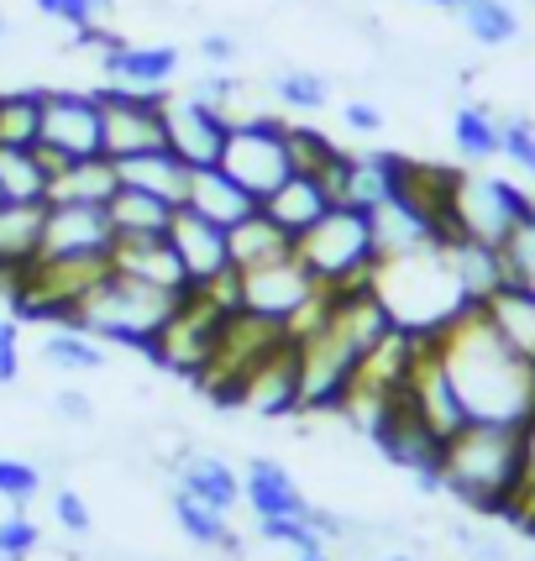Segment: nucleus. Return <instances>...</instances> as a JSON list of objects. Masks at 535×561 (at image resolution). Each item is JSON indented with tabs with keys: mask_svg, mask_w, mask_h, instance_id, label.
<instances>
[{
	"mask_svg": "<svg viewBox=\"0 0 535 561\" xmlns=\"http://www.w3.org/2000/svg\"><path fill=\"white\" fill-rule=\"evenodd\" d=\"M436 352H441V363H446V373H452L457 393H463L467 415L525 425V415L535 410V363H525L488 325L483 310H473L457 325H446L436 336Z\"/></svg>",
	"mask_w": 535,
	"mask_h": 561,
	"instance_id": "f257e3e1",
	"label": "nucleus"
},
{
	"mask_svg": "<svg viewBox=\"0 0 535 561\" xmlns=\"http://www.w3.org/2000/svg\"><path fill=\"white\" fill-rule=\"evenodd\" d=\"M441 489L467 510L510 519L520 493V425L514 420H467L441 451Z\"/></svg>",
	"mask_w": 535,
	"mask_h": 561,
	"instance_id": "f03ea898",
	"label": "nucleus"
},
{
	"mask_svg": "<svg viewBox=\"0 0 535 561\" xmlns=\"http://www.w3.org/2000/svg\"><path fill=\"white\" fill-rule=\"evenodd\" d=\"M190 294V289H184ZM184 294L152 289V284H137L126 273H105L95 289L79 299V316H73V331H90L105 346H132V352H152L158 331L169 325L173 305Z\"/></svg>",
	"mask_w": 535,
	"mask_h": 561,
	"instance_id": "7ed1b4c3",
	"label": "nucleus"
},
{
	"mask_svg": "<svg viewBox=\"0 0 535 561\" xmlns=\"http://www.w3.org/2000/svg\"><path fill=\"white\" fill-rule=\"evenodd\" d=\"M294 257L316 273L320 289H346V284L373 278V268L384 263L373 210H357V205H331L310 231H299Z\"/></svg>",
	"mask_w": 535,
	"mask_h": 561,
	"instance_id": "20e7f679",
	"label": "nucleus"
},
{
	"mask_svg": "<svg viewBox=\"0 0 535 561\" xmlns=\"http://www.w3.org/2000/svg\"><path fill=\"white\" fill-rule=\"evenodd\" d=\"M220 169L231 173L247 195H258V205H263V199L294 173L289 122L273 116V111L231 116V137H226V152H220Z\"/></svg>",
	"mask_w": 535,
	"mask_h": 561,
	"instance_id": "39448f33",
	"label": "nucleus"
},
{
	"mask_svg": "<svg viewBox=\"0 0 535 561\" xmlns=\"http://www.w3.org/2000/svg\"><path fill=\"white\" fill-rule=\"evenodd\" d=\"M531 210H535V195H525L514 179H493V173H457L446 226H452V237H473V242L504 247V237H510Z\"/></svg>",
	"mask_w": 535,
	"mask_h": 561,
	"instance_id": "423d86ee",
	"label": "nucleus"
},
{
	"mask_svg": "<svg viewBox=\"0 0 535 561\" xmlns=\"http://www.w3.org/2000/svg\"><path fill=\"white\" fill-rule=\"evenodd\" d=\"M226 316H237V310H220L216 299L205 289H190L179 305H173L169 325L158 331V342H152V363L158 367H173V373H190V378H200L205 367H210V352H216L220 342V325H226Z\"/></svg>",
	"mask_w": 535,
	"mask_h": 561,
	"instance_id": "0eeeda50",
	"label": "nucleus"
},
{
	"mask_svg": "<svg viewBox=\"0 0 535 561\" xmlns=\"http://www.w3.org/2000/svg\"><path fill=\"white\" fill-rule=\"evenodd\" d=\"M100 116H105V158H132L169 147V90H122V84H100Z\"/></svg>",
	"mask_w": 535,
	"mask_h": 561,
	"instance_id": "6e6552de",
	"label": "nucleus"
},
{
	"mask_svg": "<svg viewBox=\"0 0 535 561\" xmlns=\"http://www.w3.org/2000/svg\"><path fill=\"white\" fill-rule=\"evenodd\" d=\"M43 152L48 163H73V158H100L105 152V116H100L95 90H48L43 95Z\"/></svg>",
	"mask_w": 535,
	"mask_h": 561,
	"instance_id": "1a4fd4ad",
	"label": "nucleus"
},
{
	"mask_svg": "<svg viewBox=\"0 0 535 561\" xmlns=\"http://www.w3.org/2000/svg\"><path fill=\"white\" fill-rule=\"evenodd\" d=\"M237 284H242L247 316H263L273 325H284V331L320 299L316 273L305 268L299 257H278V263H263V268H247L237 273Z\"/></svg>",
	"mask_w": 535,
	"mask_h": 561,
	"instance_id": "9d476101",
	"label": "nucleus"
},
{
	"mask_svg": "<svg viewBox=\"0 0 535 561\" xmlns=\"http://www.w3.org/2000/svg\"><path fill=\"white\" fill-rule=\"evenodd\" d=\"M116 226L105 205H64L53 199L43 220V257H79V263H111Z\"/></svg>",
	"mask_w": 535,
	"mask_h": 561,
	"instance_id": "9b49d317",
	"label": "nucleus"
},
{
	"mask_svg": "<svg viewBox=\"0 0 535 561\" xmlns=\"http://www.w3.org/2000/svg\"><path fill=\"white\" fill-rule=\"evenodd\" d=\"M163 122H169V147L190 169H216L220 152H226V137H231V116L226 111H216V105H205L195 95H179L169 100Z\"/></svg>",
	"mask_w": 535,
	"mask_h": 561,
	"instance_id": "f8f14e48",
	"label": "nucleus"
},
{
	"mask_svg": "<svg viewBox=\"0 0 535 561\" xmlns=\"http://www.w3.org/2000/svg\"><path fill=\"white\" fill-rule=\"evenodd\" d=\"M169 242H173V252H179V263H184L190 289H205V284H216V278L231 273V242H226V226L205 220L200 210H190V205H179V210H173Z\"/></svg>",
	"mask_w": 535,
	"mask_h": 561,
	"instance_id": "ddd939ff",
	"label": "nucleus"
},
{
	"mask_svg": "<svg viewBox=\"0 0 535 561\" xmlns=\"http://www.w3.org/2000/svg\"><path fill=\"white\" fill-rule=\"evenodd\" d=\"M179 64H184V53L173 43H126V37H116L100 53L105 84H122V90H169L179 79Z\"/></svg>",
	"mask_w": 535,
	"mask_h": 561,
	"instance_id": "4468645a",
	"label": "nucleus"
},
{
	"mask_svg": "<svg viewBox=\"0 0 535 561\" xmlns=\"http://www.w3.org/2000/svg\"><path fill=\"white\" fill-rule=\"evenodd\" d=\"M242 504L258 519H294V514H310V499L294 483V472L273 457H252L242 467Z\"/></svg>",
	"mask_w": 535,
	"mask_h": 561,
	"instance_id": "2eb2a0df",
	"label": "nucleus"
},
{
	"mask_svg": "<svg viewBox=\"0 0 535 561\" xmlns=\"http://www.w3.org/2000/svg\"><path fill=\"white\" fill-rule=\"evenodd\" d=\"M111 268L137 278V284H152V289L184 294L190 278H184V263L173 252L169 237H116V252H111Z\"/></svg>",
	"mask_w": 535,
	"mask_h": 561,
	"instance_id": "dca6fc26",
	"label": "nucleus"
},
{
	"mask_svg": "<svg viewBox=\"0 0 535 561\" xmlns=\"http://www.w3.org/2000/svg\"><path fill=\"white\" fill-rule=\"evenodd\" d=\"M242 404L252 415H268V420L299 410V357H294V342H284L273 357H263V363L252 367V378H247V389H242Z\"/></svg>",
	"mask_w": 535,
	"mask_h": 561,
	"instance_id": "f3484780",
	"label": "nucleus"
},
{
	"mask_svg": "<svg viewBox=\"0 0 535 561\" xmlns=\"http://www.w3.org/2000/svg\"><path fill=\"white\" fill-rule=\"evenodd\" d=\"M173 489L200 499V504H210V510L231 514L242 504V472L216 457V451H184L179 467H173Z\"/></svg>",
	"mask_w": 535,
	"mask_h": 561,
	"instance_id": "a211bd4d",
	"label": "nucleus"
},
{
	"mask_svg": "<svg viewBox=\"0 0 535 561\" xmlns=\"http://www.w3.org/2000/svg\"><path fill=\"white\" fill-rule=\"evenodd\" d=\"M122 184L132 190H147V195L169 199V205H184L190 199V163L173 152V147H152V152H132V158H111Z\"/></svg>",
	"mask_w": 535,
	"mask_h": 561,
	"instance_id": "6ab92c4d",
	"label": "nucleus"
},
{
	"mask_svg": "<svg viewBox=\"0 0 535 561\" xmlns=\"http://www.w3.org/2000/svg\"><path fill=\"white\" fill-rule=\"evenodd\" d=\"M43 220H48V205H0V278L11 289H16V273L43 257Z\"/></svg>",
	"mask_w": 535,
	"mask_h": 561,
	"instance_id": "aec40b11",
	"label": "nucleus"
},
{
	"mask_svg": "<svg viewBox=\"0 0 535 561\" xmlns=\"http://www.w3.org/2000/svg\"><path fill=\"white\" fill-rule=\"evenodd\" d=\"M331 205H337V195L326 190V179H320V173H299V169H294L289 179H284V184L263 199V210L278 220L284 231H289L294 242H299V231H310V226H316Z\"/></svg>",
	"mask_w": 535,
	"mask_h": 561,
	"instance_id": "412c9836",
	"label": "nucleus"
},
{
	"mask_svg": "<svg viewBox=\"0 0 535 561\" xmlns=\"http://www.w3.org/2000/svg\"><path fill=\"white\" fill-rule=\"evenodd\" d=\"M226 242H231V268L237 273L263 268V263H278V257H294V237L268 216L263 205H258L247 220L226 226Z\"/></svg>",
	"mask_w": 535,
	"mask_h": 561,
	"instance_id": "4be33fe9",
	"label": "nucleus"
},
{
	"mask_svg": "<svg viewBox=\"0 0 535 561\" xmlns=\"http://www.w3.org/2000/svg\"><path fill=\"white\" fill-rule=\"evenodd\" d=\"M190 210H200L205 220H216V226H237L258 210V195H247L242 184L231 179V173L220 169H195L190 173V199H184Z\"/></svg>",
	"mask_w": 535,
	"mask_h": 561,
	"instance_id": "5701e85b",
	"label": "nucleus"
},
{
	"mask_svg": "<svg viewBox=\"0 0 535 561\" xmlns=\"http://www.w3.org/2000/svg\"><path fill=\"white\" fill-rule=\"evenodd\" d=\"M116 190H122V173H116V163L105 152L100 158H73V163L53 169L48 205L53 199H64V205H111Z\"/></svg>",
	"mask_w": 535,
	"mask_h": 561,
	"instance_id": "b1692460",
	"label": "nucleus"
},
{
	"mask_svg": "<svg viewBox=\"0 0 535 561\" xmlns=\"http://www.w3.org/2000/svg\"><path fill=\"white\" fill-rule=\"evenodd\" d=\"M53 163L43 147H0V195L5 205H48Z\"/></svg>",
	"mask_w": 535,
	"mask_h": 561,
	"instance_id": "393cba45",
	"label": "nucleus"
},
{
	"mask_svg": "<svg viewBox=\"0 0 535 561\" xmlns=\"http://www.w3.org/2000/svg\"><path fill=\"white\" fill-rule=\"evenodd\" d=\"M483 320L525 357V363H535V289H520V284L493 289L483 299Z\"/></svg>",
	"mask_w": 535,
	"mask_h": 561,
	"instance_id": "a878e982",
	"label": "nucleus"
},
{
	"mask_svg": "<svg viewBox=\"0 0 535 561\" xmlns=\"http://www.w3.org/2000/svg\"><path fill=\"white\" fill-rule=\"evenodd\" d=\"M111 226H116V237H169L173 226V210L179 205H169V199L147 195V190H132V184H122L116 195H111Z\"/></svg>",
	"mask_w": 535,
	"mask_h": 561,
	"instance_id": "bb28decb",
	"label": "nucleus"
},
{
	"mask_svg": "<svg viewBox=\"0 0 535 561\" xmlns=\"http://www.w3.org/2000/svg\"><path fill=\"white\" fill-rule=\"evenodd\" d=\"M169 510L179 519V530L190 546H205V551H237V530H231V514L210 510V504H200L190 493H169Z\"/></svg>",
	"mask_w": 535,
	"mask_h": 561,
	"instance_id": "cd10ccee",
	"label": "nucleus"
},
{
	"mask_svg": "<svg viewBox=\"0 0 535 561\" xmlns=\"http://www.w3.org/2000/svg\"><path fill=\"white\" fill-rule=\"evenodd\" d=\"M452 142H457V152H463L467 163H488V158H499V147H504V122H499L488 105H457Z\"/></svg>",
	"mask_w": 535,
	"mask_h": 561,
	"instance_id": "c85d7f7f",
	"label": "nucleus"
},
{
	"mask_svg": "<svg viewBox=\"0 0 535 561\" xmlns=\"http://www.w3.org/2000/svg\"><path fill=\"white\" fill-rule=\"evenodd\" d=\"M43 95L48 90H0V147L43 142Z\"/></svg>",
	"mask_w": 535,
	"mask_h": 561,
	"instance_id": "c756f323",
	"label": "nucleus"
},
{
	"mask_svg": "<svg viewBox=\"0 0 535 561\" xmlns=\"http://www.w3.org/2000/svg\"><path fill=\"white\" fill-rule=\"evenodd\" d=\"M43 363L58 373H100L105 367V342L90 331H73V325H53L43 336Z\"/></svg>",
	"mask_w": 535,
	"mask_h": 561,
	"instance_id": "7c9ffc66",
	"label": "nucleus"
},
{
	"mask_svg": "<svg viewBox=\"0 0 535 561\" xmlns=\"http://www.w3.org/2000/svg\"><path fill=\"white\" fill-rule=\"evenodd\" d=\"M463 26L473 43H483V48H504L520 37V11H514L510 0H463Z\"/></svg>",
	"mask_w": 535,
	"mask_h": 561,
	"instance_id": "2f4dec72",
	"label": "nucleus"
},
{
	"mask_svg": "<svg viewBox=\"0 0 535 561\" xmlns=\"http://www.w3.org/2000/svg\"><path fill=\"white\" fill-rule=\"evenodd\" d=\"M273 100L294 116H316V111L331 105V84L316 69H278L273 73Z\"/></svg>",
	"mask_w": 535,
	"mask_h": 561,
	"instance_id": "473e14b6",
	"label": "nucleus"
},
{
	"mask_svg": "<svg viewBox=\"0 0 535 561\" xmlns=\"http://www.w3.org/2000/svg\"><path fill=\"white\" fill-rule=\"evenodd\" d=\"M289 152H294V169L299 173H326L337 169V158H341V147L326 137V131H316V126H299L289 122Z\"/></svg>",
	"mask_w": 535,
	"mask_h": 561,
	"instance_id": "72a5a7b5",
	"label": "nucleus"
},
{
	"mask_svg": "<svg viewBox=\"0 0 535 561\" xmlns=\"http://www.w3.org/2000/svg\"><path fill=\"white\" fill-rule=\"evenodd\" d=\"M258 536H263L268 546L294 551V557H316V551H326V536L310 525V514H294V519H258Z\"/></svg>",
	"mask_w": 535,
	"mask_h": 561,
	"instance_id": "f704fd0d",
	"label": "nucleus"
},
{
	"mask_svg": "<svg viewBox=\"0 0 535 561\" xmlns=\"http://www.w3.org/2000/svg\"><path fill=\"white\" fill-rule=\"evenodd\" d=\"M499 252H504V278L520 284V289H535V210L504 237Z\"/></svg>",
	"mask_w": 535,
	"mask_h": 561,
	"instance_id": "c9c22d12",
	"label": "nucleus"
},
{
	"mask_svg": "<svg viewBox=\"0 0 535 561\" xmlns=\"http://www.w3.org/2000/svg\"><path fill=\"white\" fill-rule=\"evenodd\" d=\"M535 519V410L525 415L520 425V493H514V510H510V525H531Z\"/></svg>",
	"mask_w": 535,
	"mask_h": 561,
	"instance_id": "e433bc0d",
	"label": "nucleus"
},
{
	"mask_svg": "<svg viewBox=\"0 0 535 561\" xmlns=\"http://www.w3.org/2000/svg\"><path fill=\"white\" fill-rule=\"evenodd\" d=\"M43 16H53V22L73 26V32H84V26H100L105 16H111V0H32Z\"/></svg>",
	"mask_w": 535,
	"mask_h": 561,
	"instance_id": "4c0bfd02",
	"label": "nucleus"
},
{
	"mask_svg": "<svg viewBox=\"0 0 535 561\" xmlns=\"http://www.w3.org/2000/svg\"><path fill=\"white\" fill-rule=\"evenodd\" d=\"M37 493H43V472H37V467L16 462V457H0V499H5V504L22 510V504H32Z\"/></svg>",
	"mask_w": 535,
	"mask_h": 561,
	"instance_id": "58836bf2",
	"label": "nucleus"
},
{
	"mask_svg": "<svg viewBox=\"0 0 535 561\" xmlns=\"http://www.w3.org/2000/svg\"><path fill=\"white\" fill-rule=\"evenodd\" d=\"M43 546V530L26 519V514H11L0 519V561H26L32 551Z\"/></svg>",
	"mask_w": 535,
	"mask_h": 561,
	"instance_id": "ea45409f",
	"label": "nucleus"
},
{
	"mask_svg": "<svg viewBox=\"0 0 535 561\" xmlns=\"http://www.w3.org/2000/svg\"><path fill=\"white\" fill-rule=\"evenodd\" d=\"M499 152H504L520 173L535 179V126L525 122V116H510V122H504V147H499Z\"/></svg>",
	"mask_w": 535,
	"mask_h": 561,
	"instance_id": "a19ab883",
	"label": "nucleus"
},
{
	"mask_svg": "<svg viewBox=\"0 0 535 561\" xmlns=\"http://www.w3.org/2000/svg\"><path fill=\"white\" fill-rule=\"evenodd\" d=\"M22 378V320L0 316V389H11Z\"/></svg>",
	"mask_w": 535,
	"mask_h": 561,
	"instance_id": "79ce46f5",
	"label": "nucleus"
},
{
	"mask_svg": "<svg viewBox=\"0 0 535 561\" xmlns=\"http://www.w3.org/2000/svg\"><path fill=\"white\" fill-rule=\"evenodd\" d=\"M53 519H58L69 536H90V525H95V519H90V504H84V499H79L73 489H58V493H53Z\"/></svg>",
	"mask_w": 535,
	"mask_h": 561,
	"instance_id": "37998d69",
	"label": "nucleus"
},
{
	"mask_svg": "<svg viewBox=\"0 0 535 561\" xmlns=\"http://www.w3.org/2000/svg\"><path fill=\"white\" fill-rule=\"evenodd\" d=\"M190 95L231 116V100H237V79H231V69H210L205 79H195V90H190Z\"/></svg>",
	"mask_w": 535,
	"mask_h": 561,
	"instance_id": "c03bdc74",
	"label": "nucleus"
},
{
	"mask_svg": "<svg viewBox=\"0 0 535 561\" xmlns=\"http://www.w3.org/2000/svg\"><path fill=\"white\" fill-rule=\"evenodd\" d=\"M341 122H346V131H357V137H378V131H384V111H378L373 100H352V105L341 111Z\"/></svg>",
	"mask_w": 535,
	"mask_h": 561,
	"instance_id": "a18cd8bd",
	"label": "nucleus"
},
{
	"mask_svg": "<svg viewBox=\"0 0 535 561\" xmlns=\"http://www.w3.org/2000/svg\"><path fill=\"white\" fill-rule=\"evenodd\" d=\"M200 58H205L210 69H231V64H237V37H231V32H205V37H200Z\"/></svg>",
	"mask_w": 535,
	"mask_h": 561,
	"instance_id": "49530a36",
	"label": "nucleus"
},
{
	"mask_svg": "<svg viewBox=\"0 0 535 561\" xmlns=\"http://www.w3.org/2000/svg\"><path fill=\"white\" fill-rule=\"evenodd\" d=\"M53 415L69 420V425H90V420H95V404H90L79 389H64L58 399H53Z\"/></svg>",
	"mask_w": 535,
	"mask_h": 561,
	"instance_id": "de8ad7c7",
	"label": "nucleus"
},
{
	"mask_svg": "<svg viewBox=\"0 0 535 561\" xmlns=\"http://www.w3.org/2000/svg\"><path fill=\"white\" fill-rule=\"evenodd\" d=\"M420 5H436V11H463V0H420Z\"/></svg>",
	"mask_w": 535,
	"mask_h": 561,
	"instance_id": "09e8293b",
	"label": "nucleus"
},
{
	"mask_svg": "<svg viewBox=\"0 0 535 561\" xmlns=\"http://www.w3.org/2000/svg\"><path fill=\"white\" fill-rule=\"evenodd\" d=\"M294 561H331V557H326V551H316V557H294Z\"/></svg>",
	"mask_w": 535,
	"mask_h": 561,
	"instance_id": "8fccbe9b",
	"label": "nucleus"
},
{
	"mask_svg": "<svg viewBox=\"0 0 535 561\" xmlns=\"http://www.w3.org/2000/svg\"><path fill=\"white\" fill-rule=\"evenodd\" d=\"M5 32H11V22H5V16H0V37H5Z\"/></svg>",
	"mask_w": 535,
	"mask_h": 561,
	"instance_id": "3c124183",
	"label": "nucleus"
},
{
	"mask_svg": "<svg viewBox=\"0 0 535 561\" xmlns=\"http://www.w3.org/2000/svg\"><path fill=\"white\" fill-rule=\"evenodd\" d=\"M378 561H410V557H378Z\"/></svg>",
	"mask_w": 535,
	"mask_h": 561,
	"instance_id": "603ef678",
	"label": "nucleus"
},
{
	"mask_svg": "<svg viewBox=\"0 0 535 561\" xmlns=\"http://www.w3.org/2000/svg\"><path fill=\"white\" fill-rule=\"evenodd\" d=\"M0 205H5V195H0Z\"/></svg>",
	"mask_w": 535,
	"mask_h": 561,
	"instance_id": "864d4df0",
	"label": "nucleus"
}]
</instances>
